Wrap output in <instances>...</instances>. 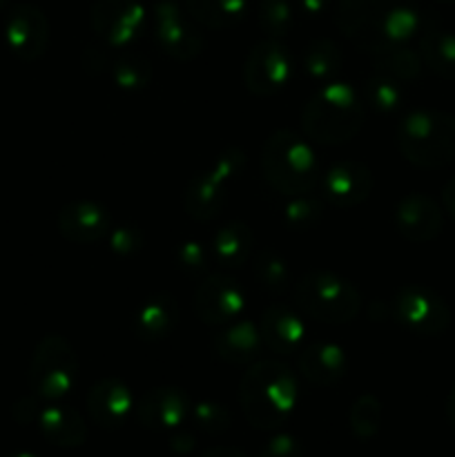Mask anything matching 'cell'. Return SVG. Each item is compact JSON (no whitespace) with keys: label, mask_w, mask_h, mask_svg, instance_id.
Masks as SVG:
<instances>
[{"label":"cell","mask_w":455,"mask_h":457,"mask_svg":"<svg viewBox=\"0 0 455 457\" xmlns=\"http://www.w3.org/2000/svg\"><path fill=\"white\" fill-rule=\"evenodd\" d=\"M261 457H302V445L290 436H277L263 446Z\"/></svg>","instance_id":"35"},{"label":"cell","mask_w":455,"mask_h":457,"mask_svg":"<svg viewBox=\"0 0 455 457\" xmlns=\"http://www.w3.org/2000/svg\"><path fill=\"white\" fill-rule=\"evenodd\" d=\"M187 3L196 21L217 29L236 25L245 12V0H187Z\"/></svg>","instance_id":"26"},{"label":"cell","mask_w":455,"mask_h":457,"mask_svg":"<svg viewBox=\"0 0 455 457\" xmlns=\"http://www.w3.org/2000/svg\"><path fill=\"white\" fill-rule=\"evenodd\" d=\"M199 457H248L245 453L236 449H226V446H219V449H210L205 453H201Z\"/></svg>","instance_id":"37"},{"label":"cell","mask_w":455,"mask_h":457,"mask_svg":"<svg viewBox=\"0 0 455 457\" xmlns=\"http://www.w3.org/2000/svg\"><path fill=\"white\" fill-rule=\"evenodd\" d=\"M138 420L152 431H174L192 415L186 393L172 386L152 388L138 402Z\"/></svg>","instance_id":"11"},{"label":"cell","mask_w":455,"mask_h":457,"mask_svg":"<svg viewBox=\"0 0 455 457\" xmlns=\"http://www.w3.org/2000/svg\"><path fill=\"white\" fill-rule=\"evenodd\" d=\"M290 12L285 0H266L261 4V25L266 27L270 34H284L288 27Z\"/></svg>","instance_id":"33"},{"label":"cell","mask_w":455,"mask_h":457,"mask_svg":"<svg viewBox=\"0 0 455 457\" xmlns=\"http://www.w3.org/2000/svg\"><path fill=\"white\" fill-rule=\"evenodd\" d=\"M370 187H373L370 170L352 161L333 165L324 177V196L333 205L342 208L361 204L370 195Z\"/></svg>","instance_id":"15"},{"label":"cell","mask_w":455,"mask_h":457,"mask_svg":"<svg viewBox=\"0 0 455 457\" xmlns=\"http://www.w3.org/2000/svg\"><path fill=\"white\" fill-rule=\"evenodd\" d=\"M261 168L266 181L284 195L310 192L319 179L315 152L303 138L288 129H281L268 138L263 147Z\"/></svg>","instance_id":"3"},{"label":"cell","mask_w":455,"mask_h":457,"mask_svg":"<svg viewBox=\"0 0 455 457\" xmlns=\"http://www.w3.org/2000/svg\"><path fill=\"white\" fill-rule=\"evenodd\" d=\"M261 346V330L254 328L252 324H236L214 339V348H217L219 355L232 364H244V361L254 360Z\"/></svg>","instance_id":"23"},{"label":"cell","mask_w":455,"mask_h":457,"mask_svg":"<svg viewBox=\"0 0 455 457\" xmlns=\"http://www.w3.org/2000/svg\"><path fill=\"white\" fill-rule=\"evenodd\" d=\"M257 277L268 288L281 290L288 286V268L279 257H261L257 266Z\"/></svg>","instance_id":"32"},{"label":"cell","mask_w":455,"mask_h":457,"mask_svg":"<svg viewBox=\"0 0 455 457\" xmlns=\"http://www.w3.org/2000/svg\"><path fill=\"white\" fill-rule=\"evenodd\" d=\"M156 40L170 56L177 58H190L201 49L199 34L170 3H163L156 9Z\"/></svg>","instance_id":"18"},{"label":"cell","mask_w":455,"mask_h":457,"mask_svg":"<svg viewBox=\"0 0 455 457\" xmlns=\"http://www.w3.org/2000/svg\"><path fill=\"white\" fill-rule=\"evenodd\" d=\"M244 306V293L228 277H210L196 290V312L208 324H228L241 315Z\"/></svg>","instance_id":"12"},{"label":"cell","mask_w":455,"mask_h":457,"mask_svg":"<svg viewBox=\"0 0 455 457\" xmlns=\"http://www.w3.org/2000/svg\"><path fill=\"white\" fill-rule=\"evenodd\" d=\"M38 427L43 436L56 446H80L87 437L83 418L67 406H47L38 413Z\"/></svg>","instance_id":"22"},{"label":"cell","mask_w":455,"mask_h":457,"mask_svg":"<svg viewBox=\"0 0 455 457\" xmlns=\"http://www.w3.org/2000/svg\"><path fill=\"white\" fill-rule=\"evenodd\" d=\"M364 120V107L348 85H324L303 110V129L312 141L342 143L355 137Z\"/></svg>","instance_id":"4"},{"label":"cell","mask_w":455,"mask_h":457,"mask_svg":"<svg viewBox=\"0 0 455 457\" xmlns=\"http://www.w3.org/2000/svg\"><path fill=\"white\" fill-rule=\"evenodd\" d=\"M261 339L270 351L294 353L303 339V324L297 312L281 303H272L266 308L261 320Z\"/></svg>","instance_id":"19"},{"label":"cell","mask_w":455,"mask_h":457,"mask_svg":"<svg viewBox=\"0 0 455 457\" xmlns=\"http://www.w3.org/2000/svg\"><path fill=\"white\" fill-rule=\"evenodd\" d=\"M444 208L449 210L451 212V217L455 219V179H451L449 183H446V187H444Z\"/></svg>","instance_id":"36"},{"label":"cell","mask_w":455,"mask_h":457,"mask_svg":"<svg viewBox=\"0 0 455 457\" xmlns=\"http://www.w3.org/2000/svg\"><path fill=\"white\" fill-rule=\"evenodd\" d=\"M342 29L364 47H397L418 29V12L410 0H342Z\"/></svg>","instance_id":"1"},{"label":"cell","mask_w":455,"mask_h":457,"mask_svg":"<svg viewBox=\"0 0 455 457\" xmlns=\"http://www.w3.org/2000/svg\"><path fill=\"white\" fill-rule=\"evenodd\" d=\"M9 457H36V455H31V453H16V455H9Z\"/></svg>","instance_id":"39"},{"label":"cell","mask_w":455,"mask_h":457,"mask_svg":"<svg viewBox=\"0 0 455 457\" xmlns=\"http://www.w3.org/2000/svg\"><path fill=\"white\" fill-rule=\"evenodd\" d=\"M250 245H252V235L241 223H230L223 230L214 235L212 241V254L221 266H241L244 259H248Z\"/></svg>","instance_id":"24"},{"label":"cell","mask_w":455,"mask_h":457,"mask_svg":"<svg viewBox=\"0 0 455 457\" xmlns=\"http://www.w3.org/2000/svg\"><path fill=\"white\" fill-rule=\"evenodd\" d=\"M393 315L401 326L419 335H437L449 326V308L435 293L419 286L404 288L393 299Z\"/></svg>","instance_id":"8"},{"label":"cell","mask_w":455,"mask_h":457,"mask_svg":"<svg viewBox=\"0 0 455 457\" xmlns=\"http://www.w3.org/2000/svg\"><path fill=\"white\" fill-rule=\"evenodd\" d=\"M299 306L310 317L328 324H343L360 312V295L342 277L310 272L297 286Z\"/></svg>","instance_id":"6"},{"label":"cell","mask_w":455,"mask_h":457,"mask_svg":"<svg viewBox=\"0 0 455 457\" xmlns=\"http://www.w3.org/2000/svg\"><path fill=\"white\" fill-rule=\"evenodd\" d=\"M339 65V54L335 52V47L330 43H315L306 54V67L308 74L312 79H326V76L335 74Z\"/></svg>","instance_id":"29"},{"label":"cell","mask_w":455,"mask_h":457,"mask_svg":"<svg viewBox=\"0 0 455 457\" xmlns=\"http://www.w3.org/2000/svg\"><path fill=\"white\" fill-rule=\"evenodd\" d=\"M7 43L22 61H34L47 45V22L34 7L13 9L7 21Z\"/></svg>","instance_id":"14"},{"label":"cell","mask_w":455,"mask_h":457,"mask_svg":"<svg viewBox=\"0 0 455 457\" xmlns=\"http://www.w3.org/2000/svg\"><path fill=\"white\" fill-rule=\"evenodd\" d=\"M400 150L410 163L440 168L455 159V116L446 112H413L397 132Z\"/></svg>","instance_id":"5"},{"label":"cell","mask_w":455,"mask_h":457,"mask_svg":"<svg viewBox=\"0 0 455 457\" xmlns=\"http://www.w3.org/2000/svg\"><path fill=\"white\" fill-rule=\"evenodd\" d=\"M290 76V58L285 47L279 43H259L250 52L248 62H245V83L250 92L259 96L275 94L288 83Z\"/></svg>","instance_id":"10"},{"label":"cell","mask_w":455,"mask_h":457,"mask_svg":"<svg viewBox=\"0 0 455 457\" xmlns=\"http://www.w3.org/2000/svg\"><path fill=\"white\" fill-rule=\"evenodd\" d=\"M190 418H194L196 427H199L201 431H208V433L226 431L228 424H230V418H228L226 411H223L219 404H210V402L196 404L194 409H192Z\"/></svg>","instance_id":"31"},{"label":"cell","mask_w":455,"mask_h":457,"mask_svg":"<svg viewBox=\"0 0 455 457\" xmlns=\"http://www.w3.org/2000/svg\"><path fill=\"white\" fill-rule=\"evenodd\" d=\"M94 29L112 45H125L141 31L143 12L134 0H101L94 7Z\"/></svg>","instance_id":"13"},{"label":"cell","mask_w":455,"mask_h":457,"mask_svg":"<svg viewBox=\"0 0 455 457\" xmlns=\"http://www.w3.org/2000/svg\"><path fill=\"white\" fill-rule=\"evenodd\" d=\"M446 418H449L451 427L455 428V388L451 391L449 400H446Z\"/></svg>","instance_id":"38"},{"label":"cell","mask_w":455,"mask_h":457,"mask_svg":"<svg viewBox=\"0 0 455 457\" xmlns=\"http://www.w3.org/2000/svg\"><path fill=\"white\" fill-rule=\"evenodd\" d=\"M297 379L279 361H259L245 373L239 388L241 409L254 428L281 427L297 404Z\"/></svg>","instance_id":"2"},{"label":"cell","mask_w":455,"mask_h":457,"mask_svg":"<svg viewBox=\"0 0 455 457\" xmlns=\"http://www.w3.org/2000/svg\"><path fill=\"white\" fill-rule=\"evenodd\" d=\"M31 386L45 400H61L76 379V355L62 337H47L31 361Z\"/></svg>","instance_id":"7"},{"label":"cell","mask_w":455,"mask_h":457,"mask_svg":"<svg viewBox=\"0 0 455 457\" xmlns=\"http://www.w3.org/2000/svg\"><path fill=\"white\" fill-rule=\"evenodd\" d=\"M422 58L435 74L455 79V36L449 31H428L422 38Z\"/></svg>","instance_id":"25"},{"label":"cell","mask_w":455,"mask_h":457,"mask_svg":"<svg viewBox=\"0 0 455 457\" xmlns=\"http://www.w3.org/2000/svg\"><path fill=\"white\" fill-rule=\"evenodd\" d=\"M368 94H373L375 105L382 107V110H395V107L400 105L401 89L400 85L388 80V76L373 80V85L368 87Z\"/></svg>","instance_id":"34"},{"label":"cell","mask_w":455,"mask_h":457,"mask_svg":"<svg viewBox=\"0 0 455 457\" xmlns=\"http://www.w3.org/2000/svg\"><path fill=\"white\" fill-rule=\"evenodd\" d=\"M58 226H61V232L67 239L85 244V241L101 239L105 235L110 221H107L105 210L98 208V205L71 204L61 212Z\"/></svg>","instance_id":"21"},{"label":"cell","mask_w":455,"mask_h":457,"mask_svg":"<svg viewBox=\"0 0 455 457\" xmlns=\"http://www.w3.org/2000/svg\"><path fill=\"white\" fill-rule=\"evenodd\" d=\"M346 355L335 344H315L308 351H303L302 360H299L303 378L312 384H319V386H330V384L339 382L346 373Z\"/></svg>","instance_id":"20"},{"label":"cell","mask_w":455,"mask_h":457,"mask_svg":"<svg viewBox=\"0 0 455 457\" xmlns=\"http://www.w3.org/2000/svg\"><path fill=\"white\" fill-rule=\"evenodd\" d=\"M397 228L410 241H431L442 228V210L424 195L401 199L395 212Z\"/></svg>","instance_id":"17"},{"label":"cell","mask_w":455,"mask_h":457,"mask_svg":"<svg viewBox=\"0 0 455 457\" xmlns=\"http://www.w3.org/2000/svg\"><path fill=\"white\" fill-rule=\"evenodd\" d=\"M379 422H382L379 402L370 395L360 397L351 411V428L355 431V436L361 437V440L373 437L379 431Z\"/></svg>","instance_id":"28"},{"label":"cell","mask_w":455,"mask_h":457,"mask_svg":"<svg viewBox=\"0 0 455 457\" xmlns=\"http://www.w3.org/2000/svg\"><path fill=\"white\" fill-rule=\"evenodd\" d=\"M134 409V397L123 382L105 379L98 382L87 395V411L98 427L116 428L129 418Z\"/></svg>","instance_id":"16"},{"label":"cell","mask_w":455,"mask_h":457,"mask_svg":"<svg viewBox=\"0 0 455 457\" xmlns=\"http://www.w3.org/2000/svg\"><path fill=\"white\" fill-rule=\"evenodd\" d=\"M177 324V308L165 297L152 299L150 303L141 308L136 317V326L141 330V337L161 339L170 333V328Z\"/></svg>","instance_id":"27"},{"label":"cell","mask_w":455,"mask_h":457,"mask_svg":"<svg viewBox=\"0 0 455 457\" xmlns=\"http://www.w3.org/2000/svg\"><path fill=\"white\" fill-rule=\"evenodd\" d=\"M239 154L236 152H228L212 168H208L201 177L194 179V183H192L190 192L186 196V208L192 217H196L199 221H205V219L214 217L219 212L223 199H226L223 183L235 177L236 170H239Z\"/></svg>","instance_id":"9"},{"label":"cell","mask_w":455,"mask_h":457,"mask_svg":"<svg viewBox=\"0 0 455 457\" xmlns=\"http://www.w3.org/2000/svg\"><path fill=\"white\" fill-rule=\"evenodd\" d=\"M116 83L123 87H143L150 79V62L141 56H125L114 62Z\"/></svg>","instance_id":"30"}]
</instances>
